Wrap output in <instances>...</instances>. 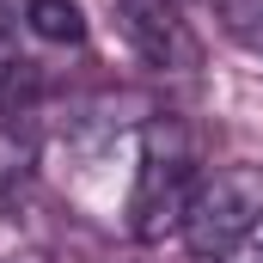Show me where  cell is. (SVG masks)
Masks as SVG:
<instances>
[{"instance_id":"cell-1","label":"cell","mask_w":263,"mask_h":263,"mask_svg":"<svg viewBox=\"0 0 263 263\" xmlns=\"http://www.w3.org/2000/svg\"><path fill=\"white\" fill-rule=\"evenodd\" d=\"M178 233H184V245L202 263H220V257H233L245 239H257L263 233V165H251V159L214 165L196 184Z\"/></svg>"},{"instance_id":"cell-2","label":"cell","mask_w":263,"mask_h":263,"mask_svg":"<svg viewBox=\"0 0 263 263\" xmlns=\"http://www.w3.org/2000/svg\"><path fill=\"white\" fill-rule=\"evenodd\" d=\"M196 159H190V141L184 129H153L147 135V153H141V178H135V196H129V214H135V233L141 239H159L172 227H184V208L196 196Z\"/></svg>"},{"instance_id":"cell-3","label":"cell","mask_w":263,"mask_h":263,"mask_svg":"<svg viewBox=\"0 0 263 263\" xmlns=\"http://www.w3.org/2000/svg\"><path fill=\"white\" fill-rule=\"evenodd\" d=\"M123 31L153 67H190L196 62V43L178 25L172 0H123Z\"/></svg>"},{"instance_id":"cell-4","label":"cell","mask_w":263,"mask_h":263,"mask_svg":"<svg viewBox=\"0 0 263 263\" xmlns=\"http://www.w3.org/2000/svg\"><path fill=\"white\" fill-rule=\"evenodd\" d=\"M25 25L43 43H86V12L80 0H25Z\"/></svg>"},{"instance_id":"cell-5","label":"cell","mask_w":263,"mask_h":263,"mask_svg":"<svg viewBox=\"0 0 263 263\" xmlns=\"http://www.w3.org/2000/svg\"><path fill=\"white\" fill-rule=\"evenodd\" d=\"M37 92V62H25L6 37H0V110H18Z\"/></svg>"},{"instance_id":"cell-6","label":"cell","mask_w":263,"mask_h":263,"mask_svg":"<svg viewBox=\"0 0 263 263\" xmlns=\"http://www.w3.org/2000/svg\"><path fill=\"white\" fill-rule=\"evenodd\" d=\"M31 165V141L18 135V123H0V190H12Z\"/></svg>"},{"instance_id":"cell-7","label":"cell","mask_w":263,"mask_h":263,"mask_svg":"<svg viewBox=\"0 0 263 263\" xmlns=\"http://www.w3.org/2000/svg\"><path fill=\"white\" fill-rule=\"evenodd\" d=\"M18 12H25V0H0V31H6V25H12Z\"/></svg>"}]
</instances>
